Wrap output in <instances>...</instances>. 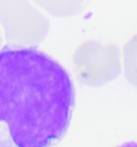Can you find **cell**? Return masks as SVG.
I'll list each match as a JSON object with an SVG mask.
<instances>
[{"mask_svg": "<svg viewBox=\"0 0 137 147\" xmlns=\"http://www.w3.org/2000/svg\"><path fill=\"white\" fill-rule=\"evenodd\" d=\"M72 80L36 49L3 47L0 55V147H50L68 130Z\"/></svg>", "mask_w": 137, "mask_h": 147, "instance_id": "6da1fadb", "label": "cell"}, {"mask_svg": "<svg viewBox=\"0 0 137 147\" xmlns=\"http://www.w3.org/2000/svg\"><path fill=\"white\" fill-rule=\"evenodd\" d=\"M119 51L113 44L87 41L75 51L73 62L78 78L87 85L109 82L120 72Z\"/></svg>", "mask_w": 137, "mask_h": 147, "instance_id": "7a4b0ae2", "label": "cell"}, {"mask_svg": "<svg viewBox=\"0 0 137 147\" xmlns=\"http://www.w3.org/2000/svg\"><path fill=\"white\" fill-rule=\"evenodd\" d=\"M20 10L21 16L14 15V13L8 8L10 15L7 17L8 20H2V22L8 21V23H3L8 39L12 40L14 43L21 44H32L39 42L46 33L47 22L44 17L41 16V14L23 2H20Z\"/></svg>", "mask_w": 137, "mask_h": 147, "instance_id": "3957f363", "label": "cell"}, {"mask_svg": "<svg viewBox=\"0 0 137 147\" xmlns=\"http://www.w3.org/2000/svg\"><path fill=\"white\" fill-rule=\"evenodd\" d=\"M123 70L126 80L137 87V34L123 47Z\"/></svg>", "mask_w": 137, "mask_h": 147, "instance_id": "277c9868", "label": "cell"}, {"mask_svg": "<svg viewBox=\"0 0 137 147\" xmlns=\"http://www.w3.org/2000/svg\"><path fill=\"white\" fill-rule=\"evenodd\" d=\"M119 147H137V142H129V143H124Z\"/></svg>", "mask_w": 137, "mask_h": 147, "instance_id": "5b68a950", "label": "cell"}]
</instances>
